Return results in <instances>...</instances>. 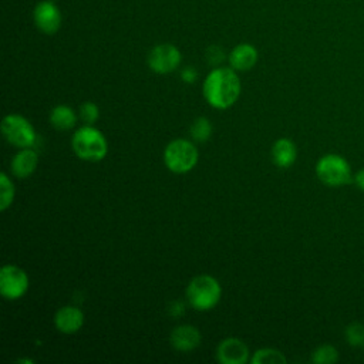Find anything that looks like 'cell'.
<instances>
[{
    "label": "cell",
    "mask_w": 364,
    "mask_h": 364,
    "mask_svg": "<svg viewBox=\"0 0 364 364\" xmlns=\"http://www.w3.org/2000/svg\"><path fill=\"white\" fill-rule=\"evenodd\" d=\"M240 80L232 67L213 68L203 82V97L210 107L226 109L232 107L240 95Z\"/></svg>",
    "instance_id": "cell-1"
},
{
    "label": "cell",
    "mask_w": 364,
    "mask_h": 364,
    "mask_svg": "<svg viewBox=\"0 0 364 364\" xmlns=\"http://www.w3.org/2000/svg\"><path fill=\"white\" fill-rule=\"evenodd\" d=\"M181 77H182V80H183L185 82H193V81L196 80L198 74H196V71H195L192 67H186V68L182 70Z\"/></svg>",
    "instance_id": "cell-24"
},
{
    "label": "cell",
    "mask_w": 364,
    "mask_h": 364,
    "mask_svg": "<svg viewBox=\"0 0 364 364\" xmlns=\"http://www.w3.org/2000/svg\"><path fill=\"white\" fill-rule=\"evenodd\" d=\"M182 55L176 46L164 43L155 46L148 54V65L156 74H168L175 71L181 64Z\"/></svg>",
    "instance_id": "cell-8"
},
{
    "label": "cell",
    "mask_w": 364,
    "mask_h": 364,
    "mask_svg": "<svg viewBox=\"0 0 364 364\" xmlns=\"http://www.w3.org/2000/svg\"><path fill=\"white\" fill-rule=\"evenodd\" d=\"M71 146L80 159L92 162L101 161L108 152V144L104 134L88 124L74 132Z\"/></svg>",
    "instance_id": "cell-2"
},
{
    "label": "cell",
    "mask_w": 364,
    "mask_h": 364,
    "mask_svg": "<svg viewBox=\"0 0 364 364\" xmlns=\"http://www.w3.org/2000/svg\"><path fill=\"white\" fill-rule=\"evenodd\" d=\"M14 199V185L9 179L6 172L0 175V210H6Z\"/></svg>",
    "instance_id": "cell-19"
},
{
    "label": "cell",
    "mask_w": 364,
    "mask_h": 364,
    "mask_svg": "<svg viewBox=\"0 0 364 364\" xmlns=\"http://www.w3.org/2000/svg\"><path fill=\"white\" fill-rule=\"evenodd\" d=\"M212 131H213V128H212L210 121L205 117H199L192 122V125L189 128V135L192 136L193 141L205 142L210 138Z\"/></svg>",
    "instance_id": "cell-17"
},
{
    "label": "cell",
    "mask_w": 364,
    "mask_h": 364,
    "mask_svg": "<svg viewBox=\"0 0 364 364\" xmlns=\"http://www.w3.org/2000/svg\"><path fill=\"white\" fill-rule=\"evenodd\" d=\"M222 296L219 282L209 274H199L193 277L186 287L188 303L199 311L213 309Z\"/></svg>",
    "instance_id": "cell-3"
},
{
    "label": "cell",
    "mask_w": 364,
    "mask_h": 364,
    "mask_svg": "<svg viewBox=\"0 0 364 364\" xmlns=\"http://www.w3.org/2000/svg\"><path fill=\"white\" fill-rule=\"evenodd\" d=\"M38 155L31 148H21L11 159L10 169L11 173L17 178H27L30 176L37 166Z\"/></svg>",
    "instance_id": "cell-13"
},
{
    "label": "cell",
    "mask_w": 364,
    "mask_h": 364,
    "mask_svg": "<svg viewBox=\"0 0 364 364\" xmlns=\"http://www.w3.org/2000/svg\"><path fill=\"white\" fill-rule=\"evenodd\" d=\"M199 158L193 142L188 139H173L164 151L166 168L173 173H186L196 165Z\"/></svg>",
    "instance_id": "cell-4"
},
{
    "label": "cell",
    "mask_w": 364,
    "mask_h": 364,
    "mask_svg": "<svg viewBox=\"0 0 364 364\" xmlns=\"http://www.w3.org/2000/svg\"><path fill=\"white\" fill-rule=\"evenodd\" d=\"M17 363H30V364H33V360H27V358H20V360H17Z\"/></svg>",
    "instance_id": "cell-27"
},
{
    "label": "cell",
    "mask_w": 364,
    "mask_h": 364,
    "mask_svg": "<svg viewBox=\"0 0 364 364\" xmlns=\"http://www.w3.org/2000/svg\"><path fill=\"white\" fill-rule=\"evenodd\" d=\"M84 323V314L78 307L63 306L54 314V326L64 334L77 333Z\"/></svg>",
    "instance_id": "cell-11"
},
{
    "label": "cell",
    "mask_w": 364,
    "mask_h": 364,
    "mask_svg": "<svg viewBox=\"0 0 364 364\" xmlns=\"http://www.w3.org/2000/svg\"><path fill=\"white\" fill-rule=\"evenodd\" d=\"M337 358H338L337 350L328 344L320 346L318 348H316L313 351V355H311V360L317 364H331V363L337 361Z\"/></svg>",
    "instance_id": "cell-20"
},
{
    "label": "cell",
    "mask_w": 364,
    "mask_h": 364,
    "mask_svg": "<svg viewBox=\"0 0 364 364\" xmlns=\"http://www.w3.org/2000/svg\"><path fill=\"white\" fill-rule=\"evenodd\" d=\"M183 311H185V307H183V303H182V301H173V303L171 304V307H169L171 316H175V317L183 314Z\"/></svg>",
    "instance_id": "cell-25"
},
{
    "label": "cell",
    "mask_w": 364,
    "mask_h": 364,
    "mask_svg": "<svg viewBox=\"0 0 364 364\" xmlns=\"http://www.w3.org/2000/svg\"><path fill=\"white\" fill-rule=\"evenodd\" d=\"M297 156V149L293 141L287 138L277 139L272 146V158L273 162L279 168H289L294 164Z\"/></svg>",
    "instance_id": "cell-15"
},
{
    "label": "cell",
    "mask_w": 364,
    "mask_h": 364,
    "mask_svg": "<svg viewBox=\"0 0 364 364\" xmlns=\"http://www.w3.org/2000/svg\"><path fill=\"white\" fill-rule=\"evenodd\" d=\"M200 331L189 324L178 326L172 330L169 341L175 350L191 351L200 344Z\"/></svg>",
    "instance_id": "cell-12"
},
{
    "label": "cell",
    "mask_w": 364,
    "mask_h": 364,
    "mask_svg": "<svg viewBox=\"0 0 364 364\" xmlns=\"http://www.w3.org/2000/svg\"><path fill=\"white\" fill-rule=\"evenodd\" d=\"M216 357L222 364H245L249 360V348L240 338L228 337L219 343Z\"/></svg>",
    "instance_id": "cell-10"
},
{
    "label": "cell",
    "mask_w": 364,
    "mask_h": 364,
    "mask_svg": "<svg viewBox=\"0 0 364 364\" xmlns=\"http://www.w3.org/2000/svg\"><path fill=\"white\" fill-rule=\"evenodd\" d=\"M1 132L4 138L17 148H31L36 141L33 125L18 114H9L3 118Z\"/></svg>",
    "instance_id": "cell-6"
},
{
    "label": "cell",
    "mask_w": 364,
    "mask_h": 364,
    "mask_svg": "<svg viewBox=\"0 0 364 364\" xmlns=\"http://www.w3.org/2000/svg\"><path fill=\"white\" fill-rule=\"evenodd\" d=\"M253 364H283L286 357L276 348H262L257 350L252 357Z\"/></svg>",
    "instance_id": "cell-18"
},
{
    "label": "cell",
    "mask_w": 364,
    "mask_h": 364,
    "mask_svg": "<svg viewBox=\"0 0 364 364\" xmlns=\"http://www.w3.org/2000/svg\"><path fill=\"white\" fill-rule=\"evenodd\" d=\"M346 338L348 344L354 347L364 346V326L360 323H353L346 328Z\"/></svg>",
    "instance_id": "cell-21"
},
{
    "label": "cell",
    "mask_w": 364,
    "mask_h": 364,
    "mask_svg": "<svg viewBox=\"0 0 364 364\" xmlns=\"http://www.w3.org/2000/svg\"><path fill=\"white\" fill-rule=\"evenodd\" d=\"M28 277L23 269L14 264H6L0 270V293L7 300H17L26 294Z\"/></svg>",
    "instance_id": "cell-7"
},
{
    "label": "cell",
    "mask_w": 364,
    "mask_h": 364,
    "mask_svg": "<svg viewBox=\"0 0 364 364\" xmlns=\"http://www.w3.org/2000/svg\"><path fill=\"white\" fill-rule=\"evenodd\" d=\"M50 122L55 129L67 131L77 124V114L68 105H55L50 112Z\"/></svg>",
    "instance_id": "cell-16"
},
{
    "label": "cell",
    "mask_w": 364,
    "mask_h": 364,
    "mask_svg": "<svg viewBox=\"0 0 364 364\" xmlns=\"http://www.w3.org/2000/svg\"><path fill=\"white\" fill-rule=\"evenodd\" d=\"M318 179L328 186H341L351 182V169L347 161L336 154L324 155L316 165Z\"/></svg>",
    "instance_id": "cell-5"
},
{
    "label": "cell",
    "mask_w": 364,
    "mask_h": 364,
    "mask_svg": "<svg viewBox=\"0 0 364 364\" xmlns=\"http://www.w3.org/2000/svg\"><path fill=\"white\" fill-rule=\"evenodd\" d=\"M223 58H225V54L220 47L213 46L208 50V60L210 61V64H219Z\"/></svg>",
    "instance_id": "cell-23"
},
{
    "label": "cell",
    "mask_w": 364,
    "mask_h": 364,
    "mask_svg": "<svg viewBox=\"0 0 364 364\" xmlns=\"http://www.w3.org/2000/svg\"><path fill=\"white\" fill-rule=\"evenodd\" d=\"M33 18L37 28L44 34H54L61 26V13L51 0L40 1L34 7Z\"/></svg>",
    "instance_id": "cell-9"
},
{
    "label": "cell",
    "mask_w": 364,
    "mask_h": 364,
    "mask_svg": "<svg viewBox=\"0 0 364 364\" xmlns=\"http://www.w3.org/2000/svg\"><path fill=\"white\" fill-rule=\"evenodd\" d=\"M257 61V50L247 43L236 46L229 54L230 67L236 71H247Z\"/></svg>",
    "instance_id": "cell-14"
},
{
    "label": "cell",
    "mask_w": 364,
    "mask_h": 364,
    "mask_svg": "<svg viewBox=\"0 0 364 364\" xmlns=\"http://www.w3.org/2000/svg\"><path fill=\"white\" fill-rule=\"evenodd\" d=\"M355 183H357V186H358L360 189L364 191V168L357 172V175H355Z\"/></svg>",
    "instance_id": "cell-26"
},
{
    "label": "cell",
    "mask_w": 364,
    "mask_h": 364,
    "mask_svg": "<svg viewBox=\"0 0 364 364\" xmlns=\"http://www.w3.org/2000/svg\"><path fill=\"white\" fill-rule=\"evenodd\" d=\"M80 117L82 118V121L88 125H92L98 117H100V109L97 107V104L85 101L81 107H80Z\"/></svg>",
    "instance_id": "cell-22"
}]
</instances>
